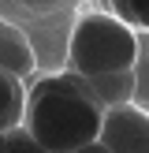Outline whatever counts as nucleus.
<instances>
[{
  "label": "nucleus",
  "instance_id": "11",
  "mask_svg": "<svg viewBox=\"0 0 149 153\" xmlns=\"http://www.w3.org/2000/svg\"><path fill=\"white\" fill-rule=\"evenodd\" d=\"M0 153H7V131H0Z\"/></svg>",
  "mask_w": 149,
  "mask_h": 153
},
{
  "label": "nucleus",
  "instance_id": "5",
  "mask_svg": "<svg viewBox=\"0 0 149 153\" xmlns=\"http://www.w3.org/2000/svg\"><path fill=\"white\" fill-rule=\"evenodd\" d=\"M97 105L101 108H119V105H134V71H116V75H93L89 79Z\"/></svg>",
  "mask_w": 149,
  "mask_h": 153
},
{
  "label": "nucleus",
  "instance_id": "7",
  "mask_svg": "<svg viewBox=\"0 0 149 153\" xmlns=\"http://www.w3.org/2000/svg\"><path fill=\"white\" fill-rule=\"evenodd\" d=\"M112 15L131 22L134 30H149V0H112Z\"/></svg>",
  "mask_w": 149,
  "mask_h": 153
},
{
  "label": "nucleus",
  "instance_id": "10",
  "mask_svg": "<svg viewBox=\"0 0 149 153\" xmlns=\"http://www.w3.org/2000/svg\"><path fill=\"white\" fill-rule=\"evenodd\" d=\"M138 45H142V56L149 60V30H138Z\"/></svg>",
  "mask_w": 149,
  "mask_h": 153
},
{
  "label": "nucleus",
  "instance_id": "3",
  "mask_svg": "<svg viewBox=\"0 0 149 153\" xmlns=\"http://www.w3.org/2000/svg\"><path fill=\"white\" fill-rule=\"evenodd\" d=\"M97 142H104L108 153H149V112L142 105L104 108Z\"/></svg>",
  "mask_w": 149,
  "mask_h": 153
},
{
  "label": "nucleus",
  "instance_id": "4",
  "mask_svg": "<svg viewBox=\"0 0 149 153\" xmlns=\"http://www.w3.org/2000/svg\"><path fill=\"white\" fill-rule=\"evenodd\" d=\"M34 67H37V60H34L30 37L22 34V30L0 22V71L11 75V79H30Z\"/></svg>",
  "mask_w": 149,
  "mask_h": 153
},
{
  "label": "nucleus",
  "instance_id": "9",
  "mask_svg": "<svg viewBox=\"0 0 149 153\" xmlns=\"http://www.w3.org/2000/svg\"><path fill=\"white\" fill-rule=\"evenodd\" d=\"M74 153H108V146H104V142H89V146H82Z\"/></svg>",
  "mask_w": 149,
  "mask_h": 153
},
{
  "label": "nucleus",
  "instance_id": "2",
  "mask_svg": "<svg viewBox=\"0 0 149 153\" xmlns=\"http://www.w3.org/2000/svg\"><path fill=\"white\" fill-rule=\"evenodd\" d=\"M67 56H71V71L82 79L134 71V64L142 60L138 30L112 11H89L74 22Z\"/></svg>",
  "mask_w": 149,
  "mask_h": 153
},
{
  "label": "nucleus",
  "instance_id": "6",
  "mask_svg": "<svg viewBox=\"0 0 149 153\" xmlns=\"http://www.w3.org/2000/svg\"><path fill=\"white\" fill-rule=\"evenodd\" d=\"M22 116H26V97H22L19 79L0 71V131H15Z\"/></svg>",
  "mask_w": 149,
  "mask_h": 153
},
{
  "label": "nucleus",
  "instance_id": "8",
  "mask_svg": "<svg viewBox=\"0 0 149 153\" xmlns=\"http://www.w3.org/2000/svg\"><path fill=\"white\" fill-rule=\"evenodd\" d=\"M7 153H49V149H45L26 127H15V131H7Z\"/></svg>",
  "mask_w": 149,
  "mask_h": 153
},
{
  "label": "nucleus",
  "instance_id": "1",
  "mask_svg": "<svg viewBox=\"0 0 149 153\" xmlns=\"http://www.w3.org/2000/svg\"><path fill=\"white\" fill-rule=\"evenodd\" d=\"M101 120L104 108L97 105L89 79L63 71L30 90L22 127L49 153H74L101 138Z\"/></svg>",
  "mask_w": 149,
  "mask_h": 153
}]
</instances>
